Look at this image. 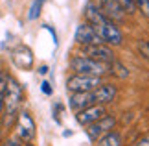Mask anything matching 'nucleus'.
Segmentation results:
<instances>
[{"instance_id":"nucleus-1","label":"nucleus","mask_w":149,"mask_h":146,"mask_svg":"<svg viewBox=\"0 0 149 146\" xmlns=\"http://www.w3.org/2000/svg\"><path fill=\"white\" fill-rule=\"evenodd\" d=\"M85 17H87V22L96 30V33L100 35V39L103 43L112 44V46L122 44L123 35H122V32H120V28L114 24L96 4L88 2L85 6Z\"/></svg>"},{"instance_id":"nucleus-2","label":"nucleus","mask_w":149,"mask_h":146,"mask_svg":"<svg viewBox=\"0 0 149 146\" xmlns=\"http://www.w3.org/2000/svg\"><path fill=\"white\" fill-rule=\"evenodd\" d=\"M20 104H22V85L9 76L8 83H6V92H4V115H6L4 128H9L13 124V120H17Z\"/></svg>"},{"instance_id":"nucleus-3","label":"nucleus","mask_w":149,"mask_h":146,"mask_svg":"<svg viewBox=\"0 0 149 146\" xmlns=\"http://www.w3.org/2000/svg\"><path fill=\"white\" fill-rule=\"evenodd\" d=\"M72 71H76V74H83V76H98L101 78L103 74L109 71V65H103V63H98L94 59H90L87 56H74L70 61Z\"/></svg>"},{"instance_id":"nucleus-4","label":"nucleus","mask_w":149,"mask_h":146,"mask_svg":"<svg viewBox=\"0 0 149 146\" xmlns=\"http://www.w3.org/2000/svg\"><path fill=\"white\" fill-rule=\"evenodd\" d=\"M100 85H101V78H98V76L74 74L66 80V89L70 92H92Z\"/></svg>"},{"instance_id":"nucleus-5","label":"nucleus","mask_w":149,"mask_h":146,"mask_svg":"<svg viewBox=\"0 0 149 146\" xmlns=\"http://www.w3.org/2000/svg\"><path fill=\"white\" fill-rule=\"evenodd\" d=\"M37 126L35 122H33L31 115L28 113V111H20L19 115H17V139L24 144V142H31L33 137H35V131Z\"/></svg>"},{"instance_id":"nucleus-6","label":"nucleus","mask_w":149,"mask_h":146,"mask_svg":"<svg viewBox=\"0 0 149 146\" xmlns=\"http://www.w3.org/2000/svg\"><path fill=\"white\" fill-rule=\"evenodd\" d=\"M114 124H116V118H114V116H103V118L92 122V124L85 126V128H87L85 131H87V137L90 139V141L96 142L98 139H101L103 135H105V133L112 131L114 130Z\"/></svg>"},{"instance_id":"nucleus-7","label":"nucleus","mask_w":149,"mask_h":146,"mask_svg":"<svg viewBox=\"0 0 149 146\" xmlns=\"http://www.w3.org/2000/svg\"><path fill=\"white\" fill-rule=\"evenodd\" d=\"M83 52L85 54L83 56H87L90 57V59H94V61H98V63H103V65H109L111 67L114 61V54H112V50L109 48L107 44H90V46H83Z\"/></svg>"},{"instance_id":"nucleus-8","label":"nucleus","mask_w":149,"mask_h":146,"mask_svg":"<svg viewBox=\"0 0 149 146\" xmlns=\"http://www.w3.org/2000/svg\"><path fill=\"white\" fill-rule=\"evenodd\" d=\"M77 44H83V46H90V44H101L103 41L100 39V35L96 33V30L88 22H83V24L77 26L76 30V35H74Z\"/></svg>"},{"instance_id":"nucleus-9","label":"nucleus","mask_w":149,"mask_h":146,"mask_svg":"<svg viewBox=\"0 0 149 146\" xmlns=\"http://www.w3.org/2000/svg\"><path fill=\"white\" fill-rule=\"evenodd\" d=\"M103 116H107V109L103 106H100V104H94V106H90L87 109L77 111V113H76V120L81 126H88V124H92V122L103 118Z\"/></svg>"},{"instance_id":"nucleus-10","label":"nucleus","mask_w":149,"mask_h":146,"mask_svg":"<svg viewBox=\"0 0 149 146\" xmlns=\"http://www.w3.org/2000/svg\"><path fill=\"white\" fill-rule=\"evenodd\" d=\"M94 102L100 104V106H105V104H111L114 98H116V85L112 83H101L100 87H96L92 91Z\"/></svg>"},{"instance_id":"nucleus-11","label":"nucleus","mask_w":149,"mask_h":146,"mask_svg":"<svg viewBox=\"0 0 149 146\" xmlns=\"http://www.w3.org/2000/svg\"><path fill=\"white\" fill-rule=\"evenodd\" d=\"M94 96L92 92H72V96L68 98V106H70L74 111H81V109H87L90 106H94Z\"/></svg>"},{"instance_id":"nucleus-12","label":"nucleus","mask_w":149,"mask_h":146,"mask_svg":"<svg viewBox=\"0 0 149 146\" xmlns=\"http://www.w3.org/2000/svg\"><path fill=\"white\" fill-rule=\"evenodd\" d=\"M13 61H15V65L20 67V68H31V65H33L31 50L28 48V46H24V44L17 46L13 50Z\"/></svg>"},{"instance_id":"nucleus-13","label":"nucleus","mask_w":149,"mask_h":146,"mask_svg":"<svg viewBox=\"0 0 149 146\" xmlns=\"http://www.w3.org/2000/svg\"><path fill=\"white\" fill-rule=\"evenodd\" d=\"M101 6H103V13H105L112 22L114 20H123L125 13H123V9L120 8L118 0H101Z\"/></svg>"},{"instance_id":"nucleus-14","label":"nucleus","mask_w":149,"mask_h":146,"mask_svg":"<svg viewBox=\"0 0 149 146\" xmlns=\"http://www.w3.org/2000/svg\"><path fill=\"white\" fill-rule=\"evenodd\" d=\"M96 146H123L122 142V135L118 131H109L105 133L101 139L96 141Z\"/></svg>"},{"instance_id":"nucleus-15","label":"nucleus","mask_w":149,"mask_h":146,"mask_svg":"<svg viewBox=\"0 0 149 146\" xmlns=\"http://www.w3.org/2000/svg\"><path fill=\"white\" fill-rule=\"evenodd\" d=\"M8 78H9L8 72L0 71V115H2V111H4V92H6V83H8Z\"/></svg>"},{"instance_id":"nucleus-16","label":"nucleus","mask_w":149,"mask_h":146,"mask_svg":"<svg viewBox=\"0 0 149 146\" xmlns=\"http://www.w3.org/2000/svg\"><path fill=\"white\" fill-rule=\"evenodd\" d=\"M42 2H44V0H33V4L30 6V11H28V19H30V20H35L37 17L41 15Z\"/></svg>"},{"instance_id":"nucleus-17","label":"nucleus","mask_w":149,"mask_h":146,"mask_svg":"<svg viewBox=\"0 0 149 146\" xmlns=\"http://www.w3.org/2000/svg\"><path fill=\"white\" fill-rule=\"evenodd\" d=\"M111 68H112V74H114V76H118V78H127V76H129L127 67L122 65L120 61H114L112 65H111Z\"/></svg>"},{"instance_id":"nucleus-18","label":"nucleus","mask_w":149,"mask_h":146,"mask_svg":"<svg viewBox=\"0 0 149 146\" xmlns=\"http://www.w3.org/2000/svg\"><path fill=\"white\" fill-rule=\"evenodd\" d=\"M118 4L123 9V13H134V9H136L134 0H118Z\"/></svg>"},{"instance_id":"nucleus-19","label":"nucleus","mask_w":149,"mask_h":146,"mask_svg":"<svg viewBox=\"0 0 149 146\" xmlns=\"http://www.w3.org/2000/svg\"><path fill=\"white\" fill-rule=\"evenodd\" d=\"M136 48H138L142 57L149 59V41H138V43H136Z\"/></svg>"},{"instance_id":"nucleus-20","label":"nucleus","mask_w":149,"mask_h":146,"mask_svg":"<svg viewBox=\"0 0 149 146\" xmlns=\"http://www.w3.org/2000/svg\"><path fill=\"white\" fill-rule=\"evenodd\" d=\"M134 6L140 9L144 17H149V0H134Z\"/></svg>"},{"instance_id":"nucleus-21","label":"nucleus","mask_w":149,"mask_h":146,"mask_svg":"<svg viewBox=\"0 0 149 146\" xmlns=\"http://www.w3.org/2000/svg\"><path fill=\"white\" fill-rule=\"evenodd\" d=\"M2 146H22V142H20L17 137H9V139H8V141H6Z\"/></svg>"},{"instance_id":"nucleus-22","label":"nucleus","mask_w":149,"mask_h":146,"mask_svg":"<svg viewBox=\"0 0 149 146\" xmlns=\"http://www.w3.org/2000/svg\"><path fill=\"white\" fill-rule=\"evenodd\" d=\"M134 146H149V135H146V137L138 139V141H136V144H134Z\"/></svg>"},{"instance_id":"nucleus-23","label":"nucleus","mask_w":149,"mask_h":146,"mask_svg":"<svg viewBox=\"0 0 149 146\" xmlns=\"http://www.w3.org/2000/svg\"><path fill=\"white\" fill-rule=\"evenodd\" d=\"M42 92H44V95H50V92H52V87H50V83H48V81H42Z\"/></svg>"},{"instance_id":"nucleus-24","label":"nucleus","mask_w":149,"mask_h":146,"mask_svg":"<svg viewBox=\"0 0 149 146\" xmlns=\"http://www.w3.org/2000/svg\"><path fill=\"white\" fill-rule=\"evenodd\" d=\"M39 72H41V74H46L48 72V67H41V71H39Z\"/></svg>"},{"instance_id":"nucleus-25","label":"nucleus","mask_w":149,"mask_h":146,"mask_svg":"<svg viewBox=\"0 0 149 146\" xmlns=\"http://www.w3.org/2000/svg\"><path fill=\"white\" fill-rule=\"evenodd\" d=\"M22 146H35V144H33V142H24Z\"/></svg>"},{"instance_id":"nucleus-26","label":"nucleus","mask_w":149,"mask_h":146,"mask_svg":"<svg viewBox=\"0 0 149 146\" xmlns=\"http://www.w3.org/2000/svg\"><path fill=\"white\" fill-rule=\"evenodd\" d=\"M0 71H2V68H0Z\"/></svg>"}]
</instances>
